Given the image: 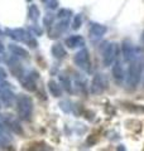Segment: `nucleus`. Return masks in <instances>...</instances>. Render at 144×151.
<instances>
[{"mask_svg": "<svg viewBox=\"0 0 144 151\" xmlns=\"http://www.w3.org/2000/svg\"><path fill=\"white\" fill-rule=\"evenodd\" d=\"M75 62L77 63L81 68L84 69H90V60L87 57V50H81L80 53H77V55L75 57Z\"/></svg>", "mask_w": 144, "mask_h": 151, "instance_id": "obj_3", "label": "nucleus"}, {"mask_svg": "<svg viewBox=\"0 0 144 151\" xmlns=\"http://www.w3.org/2000/svg\"><path fill=\"white\" fill-rule=\"evenodd\" d=\"M116 48H115V44H111L108 47V49L105 50V54H104V64L105 65H110L111 64L115 58H116Z\"/></svg>", "mask_w": 144, "mask_h": 151, "instance_id": "obj_4", "label": "nucleus"}, {"mask_svg": "<svg viewBox=\"0 0 144 151\" xmlns=\"http://www.w3.org/2000/svg\"><path fill=\"white\" fill-rule=\"evenodd\" d=\"M105 32H106V28H104V27L99 25V24H95L92 27V29H91V35L96 34V37H101Z\"/></svg>", "mask_w": 144, "mask_h": 151, "instance_id": "obj_7", "label": "nucleus"}, {"mask_svg": "<svg viewBox=\"0 0 144 151\" xmlns=\"http://www.w3.org/2000/svg\"><path fill=\"white\" fill-rule=\"evenodd\" d=\"M105 83L104 82V78H103V76L101 74H97L95 77L94 79V83H92V92L94 93H100V92H103L104 89H105Z\"/></svg>", "mask_w": 144, "mask_h": 151, "instance_id": "obj_5", "label": "nucleus"}, {"mask_svg": "<svg viewBox=\"0 0 144 151\" xmlns=\"http://www.w3.org/2000/svg\"><path fill=\"white\" fill-rule=\"evenodd\" d=\"M142 76V65L138 60H134L128 67V73H127V84L129 88H137L139 81H140Z\"/></svg>", "mask_w": 144, "mask_h": 151, "instance_id": "obj_1", "label": "nucleus"}, {"mask_svg": "<svg viewBox=\"0 0 144 151\" xmlns=\"http://www.w3.org/2000/svg\"><path fill=\"white\" fill-rule=\"evenodd\" d=\"M53 53H55V55H56V57H58V58H62V57H65V55H66L63 48H62V45H60V44L55 45V48H53Z\"/></svg>", "mask_w": 144, "mask_h": 151, "instance_id": "obj_8", "label": "nucleus"}, {"mask_svg": "<svg viewBox=\"0 0 144 151\" xmlns=\"http://www.w3.org/2000/svg\"><path fill=\"white\" fill-rule=\"evenodd\" d=\"M142 42H143V45H144V33H143V35H142Z\"/></svg>", "mask_w": 144, "mask_h": 151, "instance_id": "obj_10", "label": "nucleus"}, {"mask_svg": "<svg viewBox=\"0 0 144 151\" xmlns=\"http://www.w3.org/2000/svg\"><path fill=\"white\" fill-rule=\"evenodd\" d=\"M49 89L52 91V93H53L55 96H60L61 94V89L55 82H49Z\"/></svg>", "mask_w": 144, "mask_h": 151, "instance_id": "obj_9", "label": "nucleus"}, {"mask_svg": "<svg viewBox=\"0 0 144 151\" xmlns=\"http://www.w3.org/2000/svg\"><path fill=\"white\" fill-rule=\"evenodd\" d=\"M17 110H18V115L20 119L29 120L32 116V111H33V105H32L31 98L25 96L19 97L17 102Z\"/></svg>", "mask_w": 144, "mask_h": 151, "instance_id": "obj_2", "label": "nucleus"}, {"mask_svg": "<svg viewBox=\"0 0 144 151\" xmlns=\"http://www.w3.org/2000/svg\"><path fill=\"white\" fill-rule=\"evenodd\" d=\"M113 74H114V78L116 82H121L124 79V70H123V67H121V64H120L119 60H116V63L114 65Z\"/></svg>", "mask_w": 144, "mask_h": 151, "instance_id": "obj_6", "label": "nucleus"}]
</instances>
